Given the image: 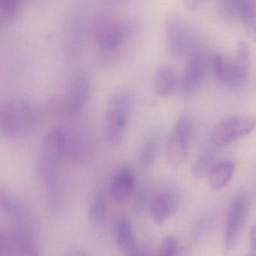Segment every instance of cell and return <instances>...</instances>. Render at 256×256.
<instances>
[{
  "instance_id": "obj_18",
  "label": "cell",
  "mask_w": 256,
  "mask_h": 256,
  "mask_svg": "<svg viewBox=\"0 0 256 256\" xmlns=\"http://www.w3.org/2000/svg\"><path fill=\"white\" fill-rule=\"evenodd\" d=\"M237 2V15L240 17L246 33L256 41V4L248 0Z\"/></svg>"
},
{
  "instance_id": "obj_4",
  "label": "cell",
  "mask_w": 256,
  "mask_h": 256,
  "mask_svg": "<svg viewBox=\"0 0 256 256\" xmlns=\"http://www.w3.org/2000/svg\"><path fill=\"white\" fill-rule=\"evenodd\" d=\"M250 50L244 42L238 47L234 60L220 54L214 55L212 66L214 75L218 81L228 86L242 84L246 78L250 66Z\"/></svg>"
},
{
  "instance_id": "obj_11",
  "label": "cell",
  "mask_w": 256,
  "mask_h": 256,
  "mask_svg": "<svg viewBox=\"0 0 256 256\" xmlns=\"http://www.w3.org/2000/svg\"><path fill=\"white\" fill-rule=\"evenodd\" d=\"M92 94V82L90 77L79 75L69 84L62 103V111L70 117L79 116L88 105Z\"/></svg>"
},
{
  "instance_id": "obj_23",
  "label": "cell",
  "mask_w": 256,
  "mask_h": 256,
  "mask_svg": "<svg viewBox=\"0 0 256 256\" xmlns=\"http://www.w3.org/2000/svg\"><path fill=\"white\" fill-rule=\"evenodd\" d=\"M178 249L177 239L174 236H166L161 243L158 256H178Z\"/></svg>"
},
{
  "instance_id": "obj_27",
  "label": "cell",
  "mask_w": 256,
  "mask_h": 256,
  "mask_svg": "<svg viewBox=\"0 0 256 256\" xmlns=\"http://www.w3.org/2000/svg\"><path fill=\"white\" fill-rule=\"evenodd\" d=\"M70 256H90L85 251L82 250H78L74 252L73 253L70 255Z\"/></svg>"
},
{
  "instance_id": "obj_6",
  "label": "cell",
  "mask_w": 256,
  "mask_h": 256,
  "mask_svg": "<svg viewBox=\"0 0 256 256\" xmlns=\"http://www.w3.org/2000/svg\"><path fill=\"white\" fill-rule=\"evenodd\" d=\"M0 211L10 218L18 229L34 237L39 231V222L32 209L20 198L0 184Z\"/></svg>"
},
{
  "instance_id": "obj_3",
  "label": "cell",
  "mask_w": 256,
  "mask_h": 256,
  "mask_svg": "<svg viewBox=\"0 0 256 256\" xmlns=\"http://www.w3.org/2000/svg\"><path fill=\"white\" fill-rule=\"evenodd\" d=\"M130 110V95L127 89L120 88L110 96L105 111L104 132L106 142L120 145L124 138Z\"/></svg>"
},
{
  "instance_id": "obj_8",
  "label": "cell",
  "mask_w": 256,
  "mask_h": 256,
  "mask_svg": "<svg viewBox=\"0 0 256 256\" xmlns=\"http://www.w3.org/2000/svg\"><path fill=\"white\" fill-rule=\"evenodd\" d=\"M252 116H232L221 120L212 131L210 141L218 147H226L249 135L256 127Z\"/></svg>"
},
{
  "instance_id": "obj_26",
  "label": "cell",
  "mask_w": 256,
  "mask_h": 256,
  "mask_svg": "<svg viewBox=\"0 0 256 256\" xmlns=\"http://www.w3.org/2000/svg\"><path fill=\"white\" fill-rule=\"evenodd\" d=\"M250 246L251 249L256 250V226H252L250 232Z\"/></svg>"
},
{
  "instance_id": "obj_13",
  "label": "cell",
  "mask_w": 256,
  "mask_h": 256,
  "mask_svg": "<svg viewBox=\"0 0 256 256\" xmlns=\"http://www.w3.org/2000/svg\"><path fill=\"white\" fill-rule=\"evenodd\" d=\"M135 186V176L132 168L124 166L120 168L111 185L110 193L112 200L117 204H126L130 198Z\"/></svg>"
},
{
  "instance_id": "obj_25",
  "label": "cell",
  "mask_w": 256,
  "mask_h": 256,
  "mask_svg": "<svg viewBox=\"0 0 256 256\" xmlns=\"http://www.w3.org/2000/svg\"><path fill=\"white\" fill-rule=\"evenodd\" d=\"M0 256H14L13 246L9 231L0 230Z\"/></svg>"
},
{
  "instance_id": "obj_5",
  "label": "cell",
  "mask_w": 256,
  "mask_h": 256,
  "mask_svg": "<svg viewBox=\"0 0 256 256\" xmlns=\"http://www.w3.org/2000/svg\"><path fill=\"white\" fill-rule=\"evenodd\" d=\"M37 115L32 107L24 101L0 105V131L7 137L27 132L34 126Z\"/></svg>"
},
{
  "instance_id": "obj_15",
  "label": "cell",
  "mask_w": 256,
  "mask_h": 256,
  "mask_svg": "<svg viewBox=\"0 0 256 256\" xmlns=\"http://www.w3.org/2000/svg\"><path fill=\"white\" fill-rule=\"evenodd\" d=\"M176 199L171 192H160L150 200V212L158 224H164L174 212Z\"/></svg>"
},
{
  "instance_id": "obj_7",
  "label": "cell",
  "mask_w": 256,
  "mask_h": 256,
  "mask_svg": "<svg viewBox=\"0 0 256 256\" xmlns=\"http://www.w3.org/2000/svg\"><path fill=\"white\" fill-rule=\"evenodd\" d=\"M192 134V120L186 114L180 116L174 122L166 143V158L174 166L186 161L189 153Z\"/></svg>"
},
{
  "instance_id": "obj_20",
  "label": "cell",
  "mask_w": 256,
  "mask_h": 256,
  "mask_svg": "<svg viewBox=\"0 0 256 256\" xmlns=\"http://www.w3.org/2000/svg\"><path fill=\"white\" fill-rule=\"evenodd\" d=\"M117 246L122 252H130L135 247L136 239L132 226L126 219L118 220L116 225Z\"/></svg>"
},
{
  "instance_id": "obj_2",
  "label": "cell",
  "mask_w": 256,
  "mask_h": 256,
  "mask_svg": "<svg viewBox=\"0 0 256 256\" xmlns=\"http://www.w3.org/2000/svg\"><path fill=\"white\" fill-rule=\"evenodd\" d=\"M120 15L102 12L94 18L92 36L94 43L106 57H114L122 51L134 35V27Z\"/></svg>"
},
{
  "instance_id": "obj_16",
  "label": "cell",
  "mask_w": 256,
  "mask_h": 256,
  "mask_svg": "<svg viewBox=\"0 0 256 256\" xmlns=\"http://www.w3.org/2000/svg\"><path fill=\"white\" fill-rule=\"evenodd\" d=\"M234 165L231 162H222L212 167L209 171V185L214 190L226 186L234 176Z\"/></svg>"
},
{
  "instance_id": "obj_24",
  "label": "cell",
  "mask_w": 256,
  "mask_h": 256,
  "mask_svg": "<svg viewBox=\"0 0 256 256\" xmlns=\"http://www.w3.org/2000/svg\"><path fill=\"white\" fill-rule=\"evenodd\" d=\"M20 8V3L18 1H2L0 2V12L3 16L8 20L12 21L16 18Z\"/></svg>"
},
{
  "instance_id": "obj_17",
  "label": "cell",
  "mask_w": 256,
  "mask_h": 256,
  "mask_svg": "<svg viewBox=\"0 0 256 256\" xmlns=\"http://www.w3.org/2000/svg\"><path fill=\"white\" fill-rule=\"evenodd\" d=\"M10 232L14 247V256H40L34 243V237L18 228L10 230Z\"/></svg>"
},
{
  "instance_id": "obj_21",
  "label": "cell",
  "mask_w": 256,
  "mask_h": 256,
  "mask_svg": "<svg viewBox=\"0 0 256 256\" xmlns=\"http://www.w3.org/2000/svg\"><path fill=\"white\" fill-rule=\"evenodd\" d=\"M108 215V201L104 194L96 195L92 201L88 212V219L93 226H100Z\"/></svg>"
},
{
  "instance_id": "obj_1",
  "label": "cell",
  "mask_w": 256,
  "mask_h": 256,
  "mask_svg": "<svg viewBox=\"0 0 256 256\" xmlns=\"http://www.w3.org/2000/svg\"><path fill=\"white\" fill-rule=\"evenodd\" d=\"M64 157L66 134L63 128L56 127L50 131L44 138L38 160V172L44 187L46 205L54 214L60 213L63 208L60 162Z\"/></svg>"
},
{
  "instance_id": "obj_14",
  "label": "cell",
  "mask_w": 256,
  "mask_h": 256,
  "mask_svg": "<svg viewBox=\"0 0 256 256\" xmlns=\"http://www.w3.org/2000/svg\"><path fill=\"white\" fill-rule=\"evenodd\" d=\"M154 90L156 96L168 98L178 90L179 78L174 69L170 65L158 68L154 77Z\"/></svg>"
},
{
  "instance_id": "obj_29",
  "label": "cell",
  "mask_w": 256,
  "mask_h": 256,
  "mask_svg": "<svg viewBox=\"0 0 256 256\" xmlns=\"http://www.w3.org/2000/svg\"><path fill=\"white\" fill-rule=\"evenodd\" d=\"M252 256H254V255H252Z\"/></svg>"
},
{
  "instance_id": "obj_9",
  "label": "cell",
  "mask_w": 256,
  "mask_h": 256,
  "mask_svg": "<svg viewBox=\"0 0 256 256\" xmlns=\"http://www.w3.org/2000/svg\"><path fill=\"white\" fill-rule=\"evenodd\" d=\"M248 195L244 192L236 194L230 206L226 223L224 248L226 252L232 250L242 235L248 211Z\"/></svg>"
},
{
  "instance_id": "obj_10",
  "label": "cell",
  "mask_w": 256,
  "mask_h": 256,
  "mask_svg": "<svg viewBox=\"0 0 256 256\" xmlns=\"http://www.w3.org/2000/svg\"><path fill=\"white\" fill-rule=\"evenodd\" d=\"M164 41L170 55L179 57L188 50L189 28L184 18L178 13H170L164 21Z\"/></svg>"
},
{
  "instance_id": "obj_22",
  "label": "cell",
  "mask_w": 256,
  "mask_h": 256,
  "mask_svg": "<svg viewBox=\"0 0 256 256\" xmlns=\"http://www.w3.org/2000/svg\"><path fill=\"white\" fill-rule=\"evenodd\" d=\"M212 154L208 152L202 153L194 162L192 172L196 178H201L204 175L212 162Z\"/></svg>"
},
{
  "instance_id": "obj_19",
  "label": "cell",
  "mask_w": 256,
  "mask_h": 256,
  "mask_svg": "<svg viewBox=\"0 0 256 256\" xmlns=\"http://www.w3.org/2000/svg\"><path fill=\"white\" fill-rule=\"evenodd\" d=\"M160 137V131L154 129L144 138L140 156V163L144 168L150 166L154 161L159 146Z\"/></svg>"
},
{
  "instance_id": "obj_28",
  "label": "cell",
  "mask_w": 256,
  "mask_h": 256,
  "mask_svg": "<svg viewBox=\"0 0 256 256\" xmlns=\"http://www.w3.org/2000/svg\"><path fill=\"white\" fill-rule=\"evenodd\" d=\"M131 256H143V255H140V254H135V255H132Z\"/></svg>"
},
{
  "instance_id": "obj_12",
  "label": "cell",
  "mask_w": 256,
  "mask_h": 256,
  "mask_svg": "<svg viewBox=\"0 0 256 256\" xmlns=\"http://www.w3.org/2000/svg\"><path fill=\"white\" fill-rule=\"evenodd\" d=\"M206 62L202 53L192 50L186 58L183 74L179 78L178 91L183 96H189L196 91L206 76Z\"/></svg>"
}]
</instances>
